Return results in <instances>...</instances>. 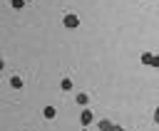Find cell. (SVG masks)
Instances as JSON below:
<instances>
[{
    "label": "cell",
    "instance_id": "4fadbf2b",
    "mask_svg": "<svg viewBox=\"0 0 159 131\" xmlns=\"http://www.w3.org/2000/svg\"><path fill=\"white\" fill-rule=\"evenodd\" d=\"M2 69H5V59L0 57V72H2Z\"/></svg>",
    "mask_w": 159,
    "mask_h": 131
},
{
    "label": "cell",
    "instance_id": "3957f363",
    "mask_svg": "<svg viewBox=\"0 0 159 131\" xmlns=\"http://www.w3.org/2000/svg\"><path fill=\"white\" fill-rule=\"evenodd\" d=\"M10 87H12V89H22V87H25V79H22L20 74H12V77H10Z\"/></svg>",
    "mask_w": 159,
    "mask_h": 131
},
{
    "label": "cell",
    "instance_id": "30bf717a",
    "mask_svg": "<svg viewBox=\"0 0 159 131\" xmlns=\"http://www.w3.org/2000/svg\"><path fill=\"white\" fill-rule=\"evenodd\" d=\"M149 67H157V69H159V54H152V64H149Z\"/></svg>",
    "mask_w": 159,
    "mask_h": 131
},
{
    "label": "cell",
    "instance_id": "8992f818",
    "mask_svg": "<svg viewBox=\"0 0 159 131\" xmlns=\"http://www.w3.org/2000/svg\"><path fill=\"white\" fill-rule=\"evenodd\" d=\"M97 126H99V131H109V129H112V121H107V119H99V121H97Z\"/></svg>",
    "mask_w": 159,
    "mask_h": 131
},
{
    "label": "cell",
    "instance_id": "ba28073f",
    "mask_svg": "<svg viewBox=\"0 0 159 131\" xmlns=\"http://www.w3.org/2000/svg\"><path fill=\"white\" fill-rule=\"evenodd\" d=\"M10 7L12 10H22L25 7V0H10Z\"/></svg>",
    "mask_w": 159,
    "mask_h": 131
},
{
    "label": "cell",
    "instance_id": "5b68a950",
    "mask_svg": "<svg viewBox=\"0 0 159 131\" xmlns=\"http://www.w3.org/2000/svg\"><path fill=\"white\" fill-rule=\"evenodd\" d=\"M60 89H62V91H70V89H72V79H70V77H62V82H60Z\"/></svg>",
    "mask_w": 159,
    "mask_h": 131
},
{
    "label": "cell",
    "instance_id": "277c9868",
    "mask_svg": "<svg viewBox=\"0 0 159 131\" xmlns=\"http://www.w3.org/2000/svg\"><path fill=\"white\" fill-rule=\"evenodd\" d=\"M42 116H45L47 121H52V119L57 116V109H55V106H45V109H42Z\"/></svg>",
    "mask_w": 159,
    "mask_h": 131
},
{
    "label": "cell",
    "instance_id": "5bb4252c",
    "mask_svg": "<svg viewBox=\"0 0 159 131\" xmlns=\"http://www.w3.org/2000/svg\"><path fill=\"white\" fill-rule=\"evenodd\" d=\"M80 131H87V129H80Z\"/></svg>",
    "mask_w": 159,
    "mask_h": 131
},
{
    "label": "cell",
    "instance_id": "9c48e42d",
    "mask_svg": "<svg viewBox=\"0 0 159 131\" xmlns=\"http://www.w3.org/2000/svg\"><path fill=\"white\" fill-rule=\"evenodd\" d=\"M139 59H142V64H147V67H149V64H152V52H144Z\"/></svg>",
    "mask_w": 159,
    "mask_h": 131
},
{
    "label": "cell",
    "instance_id": "52a82bcc",
    "mask_svg": "<svg viewBox=\"0 0 159 131\" xmlns=\"http://www.w3.org/2000/svg\"><path fill=\"white\" fill-rule=\"evenodd\" d=\"M87 101H89V94H77V104L80 106H87Z\"/></svg>",
    "mask_w": 159,
    "mask_h": 131
},
{
    "label": "cell",
    "instance_id": "9a60e30c",
    "mask_svg": "<svg viewBox=\"0 0 159 131\" xmlns=\"http://www.w3.org/2000/svg\"><path fill=\"white\" fill-rule=\"evenodd\" d=\"M25 2H32V0H25Z\"/></svg>",
    "mask_w": 159,
    "mask_h": 131
},
{
    "label": "cell",
    "instance_id": "7a4b0ae2",
    "mask_svg": "<svg viewBox=\"0 0 159 131\" xmlns=\"http://www.w3.org/2000/svg\"><path fill=\"white\" fill-rule=\"evenodd\" d=\"M80 121H82V126H87V124H92V121H94V114L84 106V109L80 111Z\"/></svg>",
    "mask_w": 159,
    "mask_h": 131
},
{
    "label": "cell",
    "instance_id": "6da1fadb",
    "mask_svg": "<svg viewBox=\"0 0 159 131\" xmlns=\"http://www.w3.org/2000/svg\"><path fill=\"white\" fill-rule=\"evenodd\" d=\"M62 25H65L67 30H75V27H80V15H75V12H67V15L62 17Z\"/></svg>",
    "mask_w": 159,
    "mask_h": 131
},
{
    "label": "cell",
    "instance_id": "7c38bea8",
    "mask_svg": "<svg viewBox=\"0 0 159 131\" xmlns=\"http://www.w3.org/2000/svg\"><path fill=\"white\" fill-rule=\"evenodd\" d=\"M154 121H157V124H159V106H157V109H154Z\"/></svg>",
    "mask_w": 159,
    "mask_h": 131
},
{
    "label": "cell",
    "instance_id": "8fae6325",
    "mask_svg": "<svg viewBox=\"0 0 159 131\" xmlns=\"http://www.w3.org/2000/svg\"><path fill=\"white\" fill-rule=\"evenodd\" d=\"M109 131H124V129H122L119 124H112V129H109Z\"/></svg>",
    "mask_w": 159,
    "mask_h": 131
}]
</instances>
